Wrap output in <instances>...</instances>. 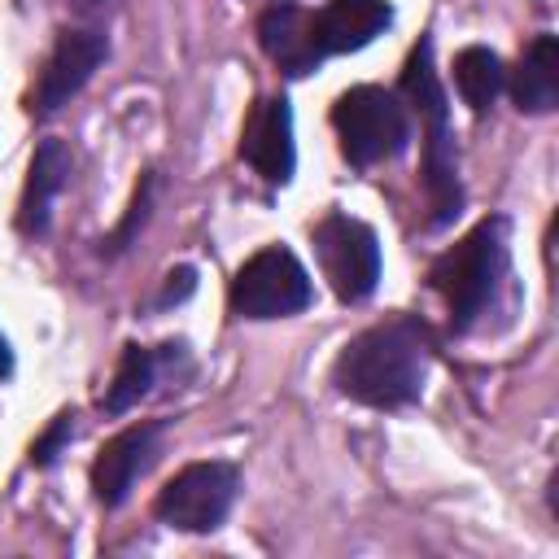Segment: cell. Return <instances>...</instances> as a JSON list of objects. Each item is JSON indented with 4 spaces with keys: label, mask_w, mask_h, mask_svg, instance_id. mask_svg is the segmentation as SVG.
I'll use <instances>...</instances> for the list:
<instances>
[{
    "label": "cell",
    "mask_w": 559,
    "mask_h": 559,
    "mask_svg": "<svg viewBox=\"0 0 559 559\" xmlns=\"http://www.w3.org/2000/svg\"><path fill=\"white\" fill-rule=\"evenodd\" d=\"M432 367V332L428 323L397 314L367 332H358L336 358V389L362 406H406L424 393Z\"/></svg>",
    "instance_id": "6da1fadb"
},
{
    "label": "cell",
    "mask_w": 559,
    "mask_h": 559,
    "mask_svg": "<svg viewBox=\"0 0 559 559\" xmlns=\"http://www.w3.org/2000/svg\"><path fill=\"white\" fill-rule=\"evenodd\" d=\"M402 92L419 114L424 127V188L432 205V227L450 223L463 205L459 192V157H454V135H450V114H445V92L432 70V44L419 39L406 70H402Z\"/></svg>",
    "instance_id": "7a4b0ae2"
},
{
    "label": "cell",
    "mask_w": 559,
    "mask_h": 559,
    "mask_svg": "<svg viewBox=\"0 0 559 559\" xmlns=\"http://www.w3.org/2000/svg\"><path fill=\"white\" fill-rule=\"evenodd\" d=\"M502 280H507V218L476 223L432 266V288L445 301L454 328H472L489 310Z\"/></svg>",
    "instance_id": "3957f363"
},
{
    "label": "cell",
    "mask_w": 559,
    "mask_h": 559,
    "mask_svg": "<svg viewBox=\"0 0 559 559\" xmlns=\"http://www.w3.org/2000/svg\"><path fill=\"white\" fill-rule=\"evenodd\" d=\"M332 127L341 135V153L354 166H376L384 157H397L411 140L406 105L384 87H349L332 105Z\"/></svg>",
    "instance_id": "277c9868"
},
{
    "label": "cell",
    "mask_w": 559,
    "mask_h": 559,
    "mask_svg": "<svg viewBox=\"0 0 559 559\" xmlns=\"http://www.w3.org/2000/svg\"><path fill=\"white\" fill-rule=\"evenodd\" d=\"M310 297L314 288H310L306 266L280 245L253 253L231 280V310L240 319H284V314L306 310Z\"/></svg>",
    "instance_id": "5b68a950"
},
{
    "label": "cell",
    "mask_w": 559,
    "mask_h": 559,
    "mask_svg": "<svg viewBox=\"0 0 559 559\" xmlns=\"http://www.w3.org/2000/svg\"><path fill=\"white\" fill-rule=\"evenodd\" d=\"M236 489H240V476L231 463H188L175 480H166V489L157 493L153 511L162 524L170 528H183V533H210L227 520L231 502H236Z\"/></svg>",
    "instance_id": "8992f818"
},
{
    "label": "cell",
    "mask_w": 559,
    "mask_h": 559,
    "mask_svg": "<svg viewBox=\"0 0 559 559\" xmlns=\"http://www.w3.org/2000/svg\"><path fill=\"white\" fill-rule=\"evenodd\" d=\"M314 253L323 280L341 301H367L380 280V245L376 231L349 214H328L314 227Z\"/></svg>",
    "instance_id": "52a82bcc"
},
{
    "label": "cell",
    "mask_w": 559,
    "mask_h": 559,
    "mask_svg": "<svg viewBox=\"0 0 559 559\" xmlns=\"http://www.w3.org/2000/svg\"><path fill=\"white\" fill-rule=\"evenodd\" d=\"M105 61V35L100 31H66L52 48V57L39 70V87H35V109L52 114L61 109L87 79L92 70Z\"/></svg>",
    "instance_id": "ba28073f"
},
{
    "label": "cell",
    "mask_w": 559,
    "mask_h": 559,
    "mask_svg": "<svg viewBox=\"0 0 559 559\" xmlns=\"http://www.w3.org/2000/svg\"><path fill=\"white\" fill-rule=\"evenodd\" d=\"M240 157L266 179V183H288L293 179V114L288 100L271 96L258 100L245 135H240Z\"/></svg>",
    "instance_id": "9c48e42d"
},
{
    "label": "cell",
    "mask_w": 559,
    "mask_h": 559,
    "mask_svg": "<svg viewBox=\"0 0 559 559\" xmlns=\"http://www.w3.org/2000/svg\"><path fill=\"white\" fill-rule=\"evenodd\" d=\"M153 454H157V424H135V428H122L114 441H105V450L92 463V489H96V498L105 507L127 502L131 485L153 463Z\"/></svg>",
    "instance_id": "30bf717a"
},
{
    "label": "cell",
    "mask_w": 559,
    "mask_h": 559,
    "mask_svg": "<svg viewBox=\"0 0 559 559\" xmlns=\"http://www.w3.org/2000/svg\"><path fill=\"white\" fill-rule=\"evenodd\" d=\"M258 35H262V48L266 57L284 70V74H310L323 52H319V39H314V13L297 9V4H275L262 13L258 22Z\"/></svg>",
    "instance_id": "8fae6325"
},
{
    "label": "cell",
    "mask_w": 559,
    "mask_h": 559,
    "mask_svg": "<svg viewBox=\"0 0 559 559\" xmlns=\"http://www.w3.org/2000/svg\"><path fill=\"white\" fill-rule=\"evenodd\" d=\"M389 22H393V9L384 0H328V9L314 17V39L323 57L358 52L376 35H384Z\"/></svg>",
    "instance_id": "7c38bea8"
},
{
    "label": "cell",
    "mask_w": 559,
    "mask_h": 559,
    "mask_svg": "<svg viewBox=\"0 0 559 559\" xmlns=\"http://www.w3.org/2000/svg\"><path fill=\"white\" fill-rule=\"evenodd\" d=\"M66 179H70V148L61 140H44L35 148V157H31V175H26L22 205H17V227L26 236H39L48 227L52 201L66 188Z\"/></svg>",
    "instance_id": "4fadbf2b"
},
{
    "label": "cell",
    "mask_w": 559,
    "mask_h": 559,
    "mask_svg": "<svg viewBox=\"0 0 559 559\" xmlns=\"http://www.w3.org/2000/svg\"><path fill=\"white\" fill-rule=\"evenodd\" d=\"M511 96L524 114H550L559 105V39L555 35H537L515 74H511Z\"/></svg>",
    "instance_id": "5bb4252c"
},
{
    "label": "cell",
    "mask_w": 559,
    "mask_h": 559,
    "mask_svg": "<svg viewBox=\"0 0 559 559\" xmlns=\"http://www.w3.org/2000/svg\"><path fill=\"white\" fill-rule=\"evenodd\" d=\"M454 87L476 114H485L502 92V61L489 48H463L454 57Z\"/></svg>",
    "instance_id": "9a60e30c"
},
{
    "label": "cell",
    "mask_w": 559,
    "mask_h": 559,
    "mask_svg": "<svg viewBox=\"0 0 559 559\" xmlns=\"http://www.w3.org/2000/svg\"><path fill=\"white\" fill-rule=\"evenodd\" d=\"M153 371H157L153 354H148V349H140V345H131V349L122 354V362H118V376H114L109 393H105V411H109V415H122L127 406H135V402L148 393Z\"/></svg>",
    "instance_id": "2e32d148"
},
{
    "label": "cell",
    "mask_w": 559,
    "mask_h": 559,
    "mask_svg": "<svg viewBox=\"0 0 559 559\" xmlns=\"http://www.w3.org/2000/svg\"><path fill=\"white\" fill-rule=\"evenodd\" d=\"M66 437H70V415H57V419H52V428L31 445V459H35V463H52V459H57V450L66 445Z\"/></svg>",
    "instance_id": "e0dca14e"
},
{
    "label": "cell",
    "mask_w": 559,
    "mask_h": 559,
    "mask_svg": "<svg viewBox=\"0 0 559 559\" xmlns=\"http://www.w3.org/2000/svg\"><path fill=\"white\" fill-rule=\"evenodd\" d=\"M148 197H153V179H144V188L135 192V205H131V214H127V223H122V231H118V249L131 240V231H135V223H144V210H148Z\"/></svg>",
    "instance_id": "ac0fdd59"
},
{
    "label": "cell",
    "mask_w": 559,
    "mask_h": 559,
    "mask_svg": "<svg viewBox=\"0 0 559 559\" xmlns=\"http://www.w3.org/2000/svg\"><path fill=\"white\" fill-rule=\"evenodd\" d=\"M9 367H13V354H9V341L0 336V376H9Z\"/></svg>",
    "instance_id": "d6986e66"
}]
</instances>
